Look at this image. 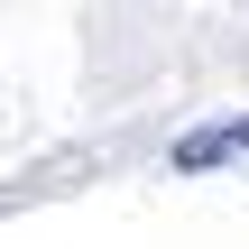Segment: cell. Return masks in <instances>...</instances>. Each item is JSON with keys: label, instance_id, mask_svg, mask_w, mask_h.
Masks as SVG:
<instances>
[{"label": "cell", "instance_id": "cell-1", "mask_svg": "<svg viewBox=\"0 0 249 249\" xmlns=\"http://www.w3.org/2000/svg\"><path fill=\"white\" fill-rule=\"evenodd\" d=\"M231 157H249V111L203 120V129H185V139L166 148V166H176V176H213V166H231Z\"/></svg>", "mask_w": 249, "mask_h": 249}]
</instances>
